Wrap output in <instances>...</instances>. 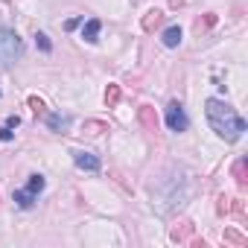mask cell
Here are the masks:
<instances>
[{"label": "cell", "mask_w": 248, "mask_h": 248, "mask_svg": "<svg viewBox=\"0 0 248 248\" xmlns=\"http://www.w3.org/2000/svg\"><path fill=\"white\" fill-rule=\"evenodd\" d=\"M233 178H236V184H239V187H245V184H248V178H245V158H239V161L233 164Z\"/></svg>", "instance_id": "cell-13"}, {"label": "cell", "mask_w": 248, "mask_h": 248, "mask_svg": "<svg viewBox=\"0 0 248 248\" xmlns=\"http://www.w3.org/2000/svg\"><path fill=\"white\" fill-rule=\"evenodd\" d=\"M12 138H15V135H12L9 129H0V143H6V140H12Z\"/></svg>", "instance_id": "cell-20"}, {"label": "cell", "mask_w": 248, "mask_h": 248, "mask_svg": "<svg viewBox=\"0 0 248 248\" xmlns=\"http://www.w3.org/2000/svg\"><path fill=\"white\" fill-rule=\"evenodd\" d=\"M161 24H164V12H161V9H149V12L143 15V24H140V27H143V32H152V30H158Z\"/></svg>", "instance_id": "cell-7"}, {"label": "cell", "mask_w": 248, "mask_h": 248, "mask_svg": "<svg viewBox=\"0 0 248 248\" xmlns=\"http://www.w3.org/2000/svg\"><path fill=\"white\" fill-rule=\"evenodd\" d=\"M99 18H91L88 24H85V30H82V38L88 41V44H96V38H99Z\"/></svg>", "instance_id": "cell-9"}, {"label": "cell", "mask_w": 248, "mask_h": 248, "mask_svg": "<svg viewBox=\"0 0 248 248\" xmlns=\"http://www.w3.org/2000/svg\"><path fill=\"white\" fill-rule=\"evenodd\" d=\"M175 242H190V236H193V222H187V219H181L175 228H172V233H170Z\"/></svg>", "instance_id": "cell-8"}, {"label": "cell", "mask_w": 248, "mask_h": 248, "mask_svg": "<svg viewBox=\"0 0 248 248\" xmlns=\"http://www.w3.org/2000/svg\"><path fill=\"white\" fill-rule=\"evenodd\" d=\"M161 41H164V47H178L181 44V27H167Z\"/></svg>", "instance_id": "cell-10"}, {"label": "cell", "mask_w": 248, "mask_h": 248, "mask_svg": "<svg viewBox=\"0 0 248 248\" xmlns=\"http://www.w3.org/2000/svg\"><path fill=\"white\" fill-rule=\"evenodd\" d=\"M138 120H140V126L146 132H158V114H155L152 105H140L138 108Z\"/></svg>", "instance_id": "cell-5"}, {"label": "cell", "mask_w": 248, "mask_h": 248, "mask_svg": "<svg viewBox=\"0 0 248 248\" xmlns=\"http://www.w3.org/2000/svg\"><path fill=\"white\" fill-rule=\"evenodd\" d=\"M35 44H38L44 53H50V50H53V44H50V38H47L44 32H38V35H35Z\"/></svg>", "instance_id": "cell-17"}, {"label": "cell", "mask_w": 248, "mask_h": 248, "mask_svg": "<svg viewBox=\"0 0 248 248\" xmlns=\"http://www.w3.org/2000/svg\"><path fill=\"white\" fill-rule=\"evenodd\" d=\"M117 102H120V85H108V91H105V105L114 108Z\"/></svg>", "instance_id": "cell-15"}, {"label": "cell", "mask_w": 248, "mask_h": 248, "mask_svg": "<svg viewBox=\"0 0 248 248\" xmlns=\"http://www.w3.org/2000/svg\"><path fill=\"white\" fill-rule=\"evenodd\" d=\"M170 6H172V9H178V6H184V0H170Z\"/></svg>", "instance_id": "cell-21"}, {"label": "cell", "mask_w": 248, "mask_h": 248, "mask_svg": "<svg viewBox=\"0 0 248 248\" xmlns=\"http://www.w3.org/2000/svg\"><path fill=\"white\" fill-rule=\"evenodd\" d=\"M225 239L233 242V245H245V242H248V239H245L242 233H236V231H225Z\"/></svg>", "instance_id": "cell-16"}, {"label": "cell", "mask_w": 248, "mask_h": 248, "mask_svg": "<svg viewBox=\"0 0 248 248\" xmlns=\"http://www.w3.org/2000/svg\"><path fill=\"white\" fill-rule=\"evenodd\" d=\"M210 27H216V15H213V12H207L204 18H196V32H204V30H210Z\"/></svg>", "instance_id": "cell-12"}, {"label": "cell", "mask_w": 248, "mask_h": 248, "mask_svg": "<svg viewBox=\"0 0 248 248\" xmlns=\"http://www.w3.org/2000/svg\"><path fill=\"white\" fill-rule=\"evenodd\" d=\"M167 126H170V132H187L190 120H187L181 102H170V105H167Z\"/></svg>", "instance_id": "cell-4"}, {"label": "cell", "mask_w": 248, "mask_h": 248, "mask_svg": "<svg viewBox=\"0 0 248 248\" xmlns=\"http://www.w3.org/2000/svg\"><path fill=\"white\" fill-rule=\"evenodd\" d=\"M24 56V41L15 30H0V67H9Z\"/></svg>", "instance_id": "cell-2"}, {"label": "cell", "mask_w": 248, "mask_h": 248, "mask_svg": "<svg viewBox=\"0 0 248 248\" xmlns=\"http://www.w3.org/2000/svg\"><path fill=\"white\" fill-rule=\"evenodd\" d=\"M73 161H76V167H79V170L99 172V158H96V155H91V152H82V149H76V152H73Z\"/></svg>", "instance_id": "cell-6"}, {"label": "cell", "mask_w": 248, "mask_h": 248, "mask_svg": "<svg viewBox=\"0 0 248 248\" xmlns=\"http://www.w3.org/2000/svg\"><path fill=\"white\" fill-rule=\"evenodd\" d=\"M6 126H9V129H18V126H21V117H15V114H12V117L6 120Z\"/></svg>", "instance_id": "cell-19"}, {"label": "cell", "mask_w": 248, "mask_h": 248, "mask_svg": "<svg viewBox=\"0 0 248 248\" xmlns=\"http://www.w3.org/2000/svg\"><path fill=\"white\" fill-rule=\"evenodd\" d=\"M204 114H207L210 129H213L219 138H225L228 143H233V140L242 138V132H245V120H242L228 102H222V99H207V102H204Z\"/></svg>", "instance_id": "cell-1"}, {"label": "cell", "mask_w": 248, "mask_h": 248, "mask_svg": "<svg viewBox=\"0 0 248 248\" xmlns=\"http://www.w3.org/2000/svg\"><path fill=\"white\" fill-rule=\"evenodd\" d=\"M47 123H50V129L62 132V129H67V126H70V117H59V114H50V117H47Z\"/></svg>", "instance_id": "cell-11"}, {"label": "cell", "mask_w": 248, "mask_h": 248, "mask_svg": "<svg viewBox=\"0 0 248 248\" xmlns=\"http://www.w3.org/2000/svg\"><path fill=\"white\" fill-rule=\"evenodd\" d=\"M85 132L88 135H102V132H108V126H105L102 120H88L85 123Z\"/></svg>", "instance_id": "cell-14"}, {"label": "cell", "mask_w": 248, "mask_h": 248, "mask_svg": "<svg viewBox=\"0 0 248 248\" xmlns=\"http://www.w3.org/2000/svg\"><path fill=\"white\" fill-rule=\"evenodd\" d=\"M44 190V175H30V184L24 187V190H15V202H18V207H24V210H30L35 202H38V193Z\"/></svg>", "instance_id": "cell-3"}, {"label": "cell", "mask_w": 248, "mask_h": 248, "mask_svg": "<svg viewBox=\"0 0 248 248\" xmlns=\"http://www.w3.org/2000/svg\"><path fill=\"white\" fill-rule=\"evenodd\" d=\"M27 102H30V108H32V111H35V114H44V102H41V99H38V96H30V99H27Z\"/></svg>", "instance_id": "cell-18"}]
</instances>
